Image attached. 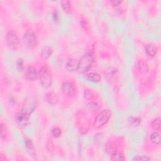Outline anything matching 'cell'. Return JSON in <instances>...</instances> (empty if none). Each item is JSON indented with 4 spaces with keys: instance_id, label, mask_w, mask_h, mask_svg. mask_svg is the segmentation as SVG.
I'll list each match as a JSON object with an SVG mask.
<instances>
[{
    "instance_id": "6da1fadb",
    "label": "cell",
    "mask_w": 161,
    "mask_h": 161,
    "mask_svg": "<svg viewBox=\"0 0 161 161\" xmlns=\"http://www.w3.org/2000/svg\"><path fill=\"white\" fill-rule=\"evenodd\" d=\"M93 60V56L91 53L89 52L84 55L79 60L78 72L79 73H85L88 71L92 66Z\"/></svg>"
},
{
    "instance_id": "7a4b0ae2",
    "label": "cell",
    "mask_w": 161,
    "mask_h": 161,
    "mask_svg": "<svg viewBox=\"0 0 161 161\" xmlns=\"http://www.w3.org/2000/svg\"><path fill=\"white\" fill-rule=\"evenodd\" d=\"M111 116V111L110 110H103L96 116L94 122V126L96 128H100L102 127V126L108 122Z\"/></svg>"
},
{
    "instance_id": "3957f363",
    "label": "cell",
    "mask_w": 161,
    "mask_h": 161,
    "mask_svg": "<svg viewBox=\"0 0 161 161\" xmlns=\"http://www.w3.org/2000/svg\"><path fill=\"white\" fill-rule=\"evenodd\" d=\"M39 75L42 86L45 88H49L52 84V78L48 69L43 66L40 69Z\"/></svg>"
},
{
    "instance_id": "277c9868",
    "label": "cell",
    "mask_w": 161,
    "mask_h": 161,
    "mask_svg": "<svg viewBox=\"0 0 161 161\" xmlns=\"http://www.w3.org/2000/svg\"><path fill=\"white\" fill-rule=\"evenodd\" d=\"M37 107V101L32 96H29L26 98L23 102L22 111L23 113L30 115L33 113Z\"/></svg>"
},
{
    "instance_id": "5b68a950",
    "label": "cell",
    "mask_w": 161,
    "mask_h": 161,
    "mask_svg": "<svg viewBox=\"0 0 161 161\" xmlns=\"http://www.w3.org/2000/svg\"><path fill=\"white\" fill-rule=\"evenodd\" d=\"M14 120L18 127L21 128H24L29 123V115H28L22 111L17 113L14 116Z\"/></svg>"
},
{
    "instance_id": "8992f818",
    "label": "cell",
    "mask_w": 161,
    "mask_h": 161,
    "mask_svg": "<svg viewBox=\"0 0 161 161\" xmlns=\"http://www.w3.org/2000/svg\"><path fill=\"white\" fill-rule=\"evenodd\" d=\"M24 40L26 45L29 48H34L37 46V40L36 34L32 30L29 29L24 34Z\"/></svg>"
},
{
    "instance_id": "52a82bcc",
    "label": "cell",
    "mask_w": 161,
    "mask_h": 161,
    "mask_svg": "<svg viewBox=\"0 0 161 161\" xmlns=\"http://www.w3.org/2000/svg\"><path fill=\"white\" fill-rule=\"evenodd\" d=\"M6 41L12 49H16L19 45V39L17 35L13 32H8L6 35Z\"/></svg>"
},
{
    "instance_id": "ba28073f",
    "label": "cell",
    "mask_w": 161,
    "mask_h": 161,
    "mask_svg": "<svg viewBox=\"0 0 161 161\" xmlns=\"http://www.w3.org/2000/svg\"><path fill=\"white\" fill-rule=\"evenodd\" d=\"M25 76L28 79L34 81L37 78V72L36 69L32 66L27 67L25 70Z\"/></svg>"
},
{
    "instance_id": "9c48e42d",
    "label": "cell",
    "mask_w": 161,
    "mask_h": 161,
    "mask_svg": "<svg viewBox=\"0 0 161 161\" xmlns=\"http://www.w3.org/2000/svg\"><path fill=\"white\" fill-rule=\"evenodd\" d=\"M79 60L76 59H69L66 64V69L69 72H74L78 70Z\"/></svg>"
},
{
    "instance_id": "30bf717a",
    "label": "cell",
    "mask_w": 161,
    "mask_h": 161,
    "mask_svg": "<svg viewBox=\"0 0 161 161\" xmlns=\"http://www.w3.org/2000/svg\"><path fill=\"white\" fill-rule=\"evenodd\" d=\"M61 89L62 93L67 96L73 95L75 91L74 86L72 83L69 82H65L63 83Z\"/></svg>"
},
{
    "instance_id": "8fae6325",
    "label": "cell",
    "mask_w": 161,
    "mask_h": 161,
    "mask_svg": "<svg viewBox=\"0 0 161 161\" xmlns=\"http://www.w3.org/2000/svg\"><path fill=\"white\" fill-rule=\"evenodd\" d=\"M45 100L46 102L51 104V105H55L58 102V98L57 94L52 92L47 93L45 97Z\"/></svg>"
},
{
    "instance_id": "7c38bea8",
    "label": "cell",
    "mask_w": 161,
    "mask_h": 161,
    "mask_svg": "<svg viewBox=\"0 0 161 161\" xmlns=\"http://www.w3.org/2000/svg\"><path fill=\"white\" fill-rule=\"evenodd\" d=\"M146 54L150 57H153L156 55L157 52V48L153 44H149L145 47Z\"/></svg>"
},
{
    "instance_id": "4fadbf2b",
    "label": "cell",
    "mask_w": 161,
    "mask_h": 161,
    "mask_svg": "<svg viewBox=\"0 0 161 161\" xmlns=\"http://www.w3.org/2000/svg\"><path fill=\"white\" fill-rule=\"evenodd\" d=\"M53 52L52 48L51 47L46 46L44 47L41 52V57L43 60H46L51 57Z\"/></svg>"
},
{
    "instance_id": "5bb4252c",
    "label": "cell",
    "mask_w": 161,
    "mask_h": 161,
    "mask_svg": "<svg viewBox=\"0 0 161 161\" xmlns=\"http://www.w3.org/2000/svg\"><path fill=\"white\" fill-rule=\"evenodd\" d=\"M138 70L142 74H145L149 71V66L147 62L144 60L140 61L138 63Z\"/></svg>"
},
{
    "instance_id": "9a60e30c",
    "label": "cell",
    "mask_w": 161,
    "mask_h": 161,
    "mask_svg": "<svg viewBox=\"0 0 161 161\" xmlns=\"http://www.w3.org/2000/svg\"><path fill=\"white\" fill-rule=\"evenodd\" d=\"M86 78L89 81L93 82H100L101 80V76L99 74L96 73H90L86 75Z\"/></svg>"
},
{
    "instance_id": "2e32d148",
    "label": "cell",
    "mask_w": 161,
    "mask_h": 161,
    "mask_svg": "<svg viewBox=\"0 0 161 161\" xmlns=\"http://www.w3.org/2000/svg\"><path fill=\"white\" fill-rule=\"evenodd\" d=\"M116 145L113 142H108L105 146V150L110 155L113 154L116 152Z\"/></svg>"
},
{
    "instance_id": "e0dca14e",
    "label": "cell",
    "mask_w": 161,
    "mask_h": 161,
    "mask_svg": "<svg viewBox=\"0 0 161 161\" xmlns=\"http://www.w3.org/2000/svg\"><path fill=\"white\" fill-rule=\"evenodd\" d=\"M150 139L151 142L154 144H159L160 142V135L159 134V133L155 132H153V134H152V135H150Z\"/></svg>"
},
{
    "instance_id": "ac0fdd59",
    "label": "cell",
    "mask_w": 161,
    "mask_h": 161,
    "mask_svg": "<svg viewBox=\"0 0 161 161\" xmlns=\"http://www.w3.org/2000/svg\"><path fill=\"white\" fill-rule=\"evenodd\" d=\"M25 145H26V147L28 151L30 152V154L34 155L35 154V149H34V146H33V144L31 140L26 139Z\"/></svg>"
},
{
    "instance_id": "d6986e66",
    "label": "cell",
    "mask_w": 161,
    "mask_h": 161,
    "mask_svg": "<svg viewBox=\"0 0 161 161\" xmlns=\"http://www.w3.org/2000/svg\"><path fill=\"white\" fill-rule=\"evenodd\" d=\"M87 107L89 111H93V112L98 111L100 109V107L98 105V104L94 101L89 102L87 104Z\"/></svg>"
},
{
    "instance_id": "ffe728a7",
    "label": "cell",
    "mask_w": 161,
    "mask_h": 161,
    "mask_svg": "<svg viewBox=\"0 0 161 161\" xmlns=\"http://www.w3.org/2000/svg\"><path fill=\"white\" fill-rule=\"evenodd\" d=\"M111 159L115 161H122L125 160V158L122 153L116 152L113 154L111 155Z\"/></svg>"
},
{
    "instance_id": "44dd1931",
    "label": "cell",
    "mask_w": 161,
    "mask_h": 161,
    "mask_svg": "<svg viewBox=\"0 0 161 161\" xmlns=\"http://www.w3.org/2000/svg\"><path fill=\"white\" fill-rule=\"evenodd\" d=\"M152 127L153 130L156 131L160 130V117H158L156 118L152 123Z\"/></svg>"
},
{
    "instance_id": "7402d4cb",
    "label": "cell",
    "mask_w": 161,
    "mask_h": 161,
    "mask_svg": "<svg viewBox=\"0 0 161 161\" xmlns=\"http://www.w3.org/2000/svg\"><path fill=\"white\" fill-rule=\"evenodd\" d=\"M62 8L64 10V11L66 13H69L71 11V5H70L69 2L68 1H62L61 2Z\"/></svg>"
},
{
    "instance_id": "603a6c76",
    "label": "cell",
    "mask_w": 161,
    "mask_h": 161,
    "mask_svg": "<svg viewBox=\"0 0 161 161\" xmlns=\"http://www.w3.org/2000/svg\"><path fill=\"white\" fill-rule=\"evenodd\" d=\"M0 125H1V138L2 139H5L8 135V129L3 123H2Z\"/></svg>"
},
{
    "instance_id": "cb8c5ba5",
    "label": "cell",
    "mask_w": 161,
    "mask_h": 161,
    "mask_svg": "<svg viewBox=\"0 0 161 161\" xmlns=\"http://www.w3.org/2000/svg\"><path fill=\"white\" fill-rule=\"evenodd\" d=\"M17 68L19 71H23L24 69V62L22 59H18L17 60Z\"/></svg>"
},
{
    "instance_id": "d4e9b609",
    "label": "cell",
    "mask_w": 161,
    "mask_h": 161,
    "mask_svg": "<svg viewBox=\"0 0 161 161\" xmlns=\"http://www.w3.org/2000/svg\"><path fill=\"white\" fill-rule=\"evenodd\" d=\"M52 135L54 137L57 138L61 135V130L59 127H55L52 130Z\"/></svg>"
},
{
    "instance_id": "484cf974",
    "label": "cell",
    "mask_w": 161,
    "mask_h": 161,
    "mask_svg": "<svg viewBox=\"0 0 161 161\" xmlns=\"http://www.w3.org/2000/svg\"><path fill=\"white\" fill-rule=\"evenodd\" d=\"M129 122H130L131 124L134 126H137L141 123V120H140L139 118H136V117H130L129 119Z\"/></svg>"
},
{
    "instance_id": "4316f807",
    "label": "cell",
    "mask_w": 161,
    "mask_h": 161,
    "mask_svg": "<svg viewBox=\"0 0 161 161\" xmlns=\"http://www.w3.org/2000/svg\"><path fill=\"white\" fill-rule=\"evenodd\" d=\"M134 160H149L150 158L145 156H135L134 158H133Z\"/></svg>"
},
{
    "instance_id": "83f0119b",
    "label": "cell",
    "mask_w": 161,
    "mask_h": 161,
    "mask_svg": "<svg viewBox=\"0 0 161 161\" xmlns=\"http://www.w3.org/2000/svg\"><path fill=\"white\" fill-rule=\"evenodd\" d=\"M88 129H89L88 125H85L82 126V127L80 129V132L82 134H85L88 132Z\"/></svg>"
},
{
    "instance_id": "f1b7e54d",
    "label": "cell",
    "mask_w": 161,
    "mask_h": 161,
    "mask_svg": "<svg viewBox=\"0 0 161 161\" xmlns=\"http://www.w3.org/2000/svg\"><path fill=\"white\" fill-rule=\"evenodd\" d=\"M52 18L54 19V21H55V22H57V21H58L59 20V13L57 12V11L55 10L53 13H52Z\"/></svg>"
},
{
    "instance_id": "f546056e",
    "label": "cell",
    "mask_w": 161,
    "mask_h": 161,
    "mask_svg": "<svg viewBox=\"0 0 161 161\" xmlns=\"http://www.w3.org/2000/svg\"><path fill=\"white\" fill-rule=\"evenodd\" d=\"M122 2H120V1H111L110 2V3L113 5L114 7H116V6H120V5L122 3Z\"/></svg>"
},
{
    "instance_id": "4dcf8cb0",
    "label": "cell",
    "mask_w": 161,
    "mask_h": 161,
    "mask_svg": "<svg viewBox=\"0 0 161 161\" xmlns=\"http://www.w3.org/2000/svg\"><path fill=\"white\" fill-rule=\"evenodd\" d=\"M5 160H6V157L3 154V153H1V155H0V160H1V161H5Z\"/></svg>"
}]
</instances>
